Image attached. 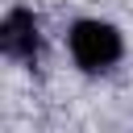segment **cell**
<instances>
[{"instance_id":"cell-1","label":"cell","mask_w":133,"mask_h":133,"mask_svg":"<svg viewBox=\"0 0 133 133\" xmlns=\"http://www.w3.org/2000/svg\"><path fill=\"white\" fill-rule=\"evenodd\" d=\"M121 50H125V42H121L116 25H108V21H79L71 29V58L83 71H108L121 58Z\"/></svg>"},{"instance_id":"cell-2","label":"cell","mask_w":133,"mask_h":133,"mask_svg":"<svg viewBox=\"0 0 133 133\" xmlns=\"http://www.w3.org/2000/svg\"><path fill=\"white\" fill-rule=\"evenodd\" d=\"M0 50L12 58V62H33L37 50H42V33H37V21L29 8H12L4 21H0Z\"/></svg>"}]
</instances>
